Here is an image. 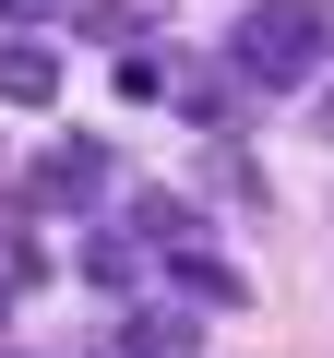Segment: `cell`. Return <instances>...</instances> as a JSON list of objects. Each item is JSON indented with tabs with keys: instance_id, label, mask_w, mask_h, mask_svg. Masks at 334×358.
I'll return each mask as SVG.
<instances>
[{
	"instance_id": "obj_1",
	"label": "cell",
	"mask_w": 334,
	"mask_h": 358,
	"mask_svg": "<svg viewBox=\"0 0 334 358\" xmlns=\"http://www.w3.org/2000/svg\"><path fill=\"white\" fill-rule=\"evenodd\" d=\"M227 72L263 84V96L322 84V72H334V13H322V0H251L239 36H227Z\"/></svg>"
},
{
	"instance_id": "obj_2",
	"label": "cell",
	"mask_w": 334,
	"mask_h": 358,
	"mask_svg": "<svg viewBox=\"0 0 334 358\" xmlns=\"http://www.w3.org/2000/svg\"><path fill=\"white\" fill-rule=\"evenodd\" d=\"M24 192H36V215H84V203L108 192V143H96V131H60V143L24 167Z\"/></svg>"
},
{
	"instance_id": "obj_3",
	"label": "cell",
	"mask_w": 334,
	"mask_h": 358,
	"mask_svg": "<svg viewBox=\"0 0 334 358\" xmlns=\"http://www.w3.org/2000/svg\"><path fill=\"white\" fill-rule=\"evenodd\" d=\"M155 263H167V287H180L191 310H251V275H239V263H215L203 239H180V251H155Z\"/></svg>"
},
{
	"instance_id": "obj_4",
	"label": "cell",
	"mask_w": 334,
	"mask_h": 358,
	"mask_svg": "<svg viewBox=\"0 0 334 358\" xmlns=\"http://www.w3.org/2000/svg\"><path fill=\"white\" fill-rule=\"evenodd\" d=\"M0 108H60V48H36V36L0 48Z\"/></svg>"
},
{
	"instance_id": "obj_5",
	"label": "cell",
	"mask_w": 334,
	"mask_h": 358,
	"mask_svg": "<svg viewBox=\"0 0 334 358\" xmlns=\"http://www.w3.org/2000/svg\"><path fill=\"white\" fill-rule=\"evenodd\" d=\"M143 263H155V251H143L131 227H96V239H84V275H96L108 299H131V287H143Z\"/></svg>"
},
{
	"instance_id": "obj_6",
	"label": "cell",
	"mask_w": 334,
	"mask_h": 358,
	"mask_svg": "<svg viewBox=\"0 0 334 358\" xmlns=\"http://www.w3.org/2000/svg\"><path fill=\"white\" fill-rule=\"evenodd\" d=\"M131 239H143V251H180V239H203V215H191L180 192H131Z\"/></svg>"
},
{
	"instance_id": "obj_7",
	"label": "cell",
	"mask_w": 334,
	"mask_h": 358,
	"mask_svg": "<svg viewBox=\"0 0 334 358\" xmlns=\"http://www.w3.org/2000/svg\"><path fill=\"white\" fill-rule=\"evenodd\" d=\"M119 346H131V358H191V346H203V322H191V310H131V322H119Z\"/></svg>"
},
{
	"instance_id": "obj_8",
	"label": "cell",
	"mask_w": 334,
	"mask_h": 358,
	"mask_svg": "<svg viewBox=\"0 0 334 358\" xmlns=\"http://www.w3.org/2000/svg\"><path fill=\"white\" fill-rule=\"evenodd\" d=\"M72 24L84 36H143V24H167V0H72Z\"/></svg>"
},
{
	"instance_id": "obj_9",
	"label": "cell",
	"mask_w": 334,
	"mask_h": 358,
	"mask_svg": "<svg viewBox=\"0 0 334 358\" xmlns=\"http://www.w3.org/2000/svg\"><path fill=\"white\" fill-rule=\"evenodd\" d=\"M0 275H13V287H36V275H48V239L24 227V203H0Z\"/></svg>"
},
{
	"instance_id": "obj_10",
	"label": "cell",
	"mask_w": 334,
	"mask_h": 358,
	"mask_svg": "<svg viewBox=\"0 0 334 358\" xmlns=\"http://www.w3.org/2000/svg\"><path fill=\"white\" fill-rule=\"evenodd\" d=\"M108 84H119V108H155V96H167V60H155V48H119Z\"/></svg>"
},
{
	"instance_id": "obj_11",
	"label": "cell",
	"mask_w": 334,
	"mask_h": 358,
	"mask_svg": "<svg viewBox=\"0 0 334 358\" xmlns=\"http://www.w3.org/2000/svg\"><path fill=\"white\" fill-rule=\"evenodd\" d=\"M60 13H72V0H0V24H24V36H36V24H60Z\"/></svg>"
},
{
	"instance_id": "obj_12",
	"label": "cell",
	"mask_w": 334,
	"mask_h": 358,
	"mask_svg": "<svg viewBox=\"0 0 334 358\" xmlns=\"http://www.w3.org/2000/svg\"><path fill=\"white\" fill-rule=\"evenodd\" d=\"M96 358H131V346H119V334H108V346H96Z\"/></svg>"
},
{
	"instance_id": "obj_13",
	"label": "cell",
	"mask_w": 334,
	"mask_h": 358,
	"mask_svg": "<svg viewBox=\"0 0 334 358\" xmlns=\"http://www.w3.org/2000/svg\"><path fill=\"white\" fill-rule=\"evenodd\" d=\"M0 310H13V275H0Z\"/></svg>"
},
{
	"instance_id": "obj_14",
	"label": "cell",
	"mask_w": 334,
	"mask_h": 358,
	"mask_svg": "<svg viewBox=\"0 0 334 358\" xmlns=\"http://www.w3.org/2000/svg\"><path fill=\"white\" fill-rule=\"evenodd\" d=\"M0 358H36V346H0Z\"/></svg>"
},
{
	"instance_id": "obj_15",
	"label": "cell",
	"mask_w": 334,
	"mask_h": 358,
	"mask_svg": "<svg viewBox=\"0 0 334 358\" xmlns=\"http://www.w3.org/2000/svg\"><path fill=\"white\" fill-rule=\"evenodd\" d=\"M322 131H334V96H322Z\"/></svg>"
}]
</instances>
